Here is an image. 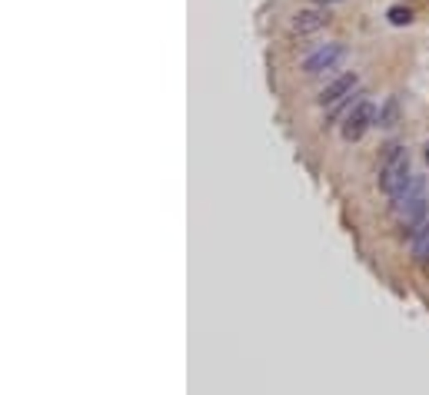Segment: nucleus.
I'll list each match as a JSON object with an SVG mask.
<instances>
[{"mask_svg": "<svg viewBox=\"0 0 429 395\" xmlns=\"http://www.w3.org/2000/svg\"><path fill=\"white\" fill-rule=\"evenodd\" d=\"M350 57V50H346V44H326L320 47L316 53H309L307 60H303V74L307 76H320V74H333V70H339V63Z\"/></svg>", "mask_w": 429, "mask_h": 395, "instance_id": "20e7f679", "label": "nucleus"}, {"mask_svg": "<svg viewBox=\"0 0 429 395\" xmlns=\"http://www.w3.org/2000/svg\"><path fill=\"white\" fill-rule=\"evenodd\" d=\"M330 20H333L330 7L316 3V7H307V10H296V14H293L290 33H293V37H309V33L323 31V27H330Z\"/></svg>", "mask_w": 429, "mask_h": 395, "instance_id": "39448f33", "label": "nucleus"}, {"mask_svg": "<svg viewBox=\"0 0 429 395\" xmlns=\"http://www.w3.org/2000/svg\"><path fill=\"white\" fill-rule=\"evenodd\" d=\"M410 180H413V153L399 143L386 146L383 163H380V190L386 196H396Z\"/></svg>", "mask_w": 429, "mask_h": 395, "instance_id": "f257e3e1", "label": "nucleus"}, {"mask_svg": "<svg viewBox=\"0 0 429 395\" xmlns=\"http://www.w3.org/2000/svg\"><path fill=\"white\" fill-rule=\"evenodd\" d=\"M389 24H393V27H403V24H410V20H413V10H410V7H389Z\"/></svg>", "mask_w": 429, "mask_h": 395, "instance_id": "1a4fd4ad", "label": "nucleus"}, {"mask_svg": "<svg viewBox=\"0 0 429 395\" xmlns=\"http://www.w3.org/2000/svg\"><path fill=\"white\" fill-rule=\"evenodd\" d=\"M313 3H323V7H330V3H339V0H313Z\"/></svg>", "mask_w": 429, "mask_h": 395, "instance_id": "9d476101", "label": "nucleus"}, {"mask_svg": "<svg viewBox=\"0 0 429 395\" xmlns=\"http://www.w3.org/2000/svg\"><path fill=\"white\" fill-rule=\"evenodd\" d=\"M373 123H376V107H373V100L359 96V100H356V103L350 107V113L343 117V140H346V143L363 140Z\"/></svg>", "mask_w": 429, "mask_h": 395, "instance_id": "7ed1b4c3", "label": "nucleus"}, {"mask_svg": "<svg viewBox=\"0 0 429 395\" xmlns=\"http://www.w3.org/2000/svg\"><path fill=\"white\" fill-rule=\"evenodd\" d=\"M426 160H429V146H426Z\"/></svg>", "mask_w": 429, "mask_h": 395, "instance_id": "9b49d317", "label": "nucleus"}, {"mask_svg": "<svg viewBox=\"0 0 429 395\" xmlns=\"http://www.w3.org/2000/svg\"><path fill=\"white\" fill-rule=\"evenodd\" d=\"M356 90H359V76L356 74L337 76V80L320 93V103L326 107V117H339L346 107H353V96H359Z\"/></svg>", "mask_w": 429, "mask_h": 395, "instance_id": "f03ea898", "label": "nucleus"}, {"mask_svg": "<svg viewBox=\"0 0 429 395\" xmlns=\"http://www.w3.org/2000/svg\"><path fill=\"white\" fill-rule=\"evenodd\" d=\"M413 259L419 266H429V223H419L413 229Z\"/></svg>", "mask_w": 429, "mask_h": 395, "instance_id": "0eeeda50", "label": "nucleus"}, {"mask_svg": "<svg viewBox=\"0 0 429 395\" xmlns=\"http://www.w3.org/2000/svg\"><path fill=\"white\" fill-rule=\"evenodd\" d=\"M399 117V96H389L386 100V107L380 110V126H393Z\"/></svg>", "mask_w": 429, "mask_h": 395, "instance_id": "6e6552de", "label": "nucleus"}, {"mask_svg": "<svg viewBox=\"0 0 429 395\" xmlns=\"http://www.w3.org/2000/svg\"><path fill=\"white\" fill-rule=\"evenodd\" d=\"M393 206H396V216L406 223V226H419V223H423V216H426V210H429V196H426V193H416V196L396 199Z\"/></svg>", "mask_w": 429, "mask_h": 395, "instance_id": "423d86ee", "label": "nucleus"}]
</instances>
